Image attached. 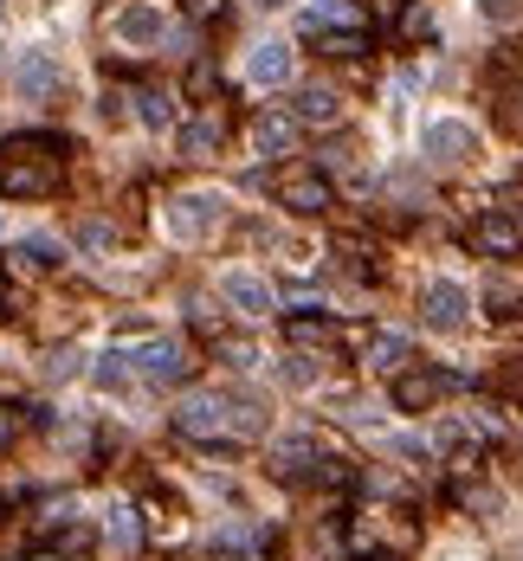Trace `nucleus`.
<instances>
[{
	"instance_id": "1",
	"label": "nucleus",
	"mask_w": 523,
	"mask_h": 561,
	"mask_svg": "<svg viewBox=\"0 0 523 561\" xmlns=\"http://www.w3.org/2000/svg\"><path fill=\"white\" fill-rule=\"evenodd\" d=\"M66 162H72V142L66 136H7L0 142V194L7 201H46L66 188Z\"/></svg>"
},
{
	"instance_id": "2",
	"label": "nucleus",
	"mask_w": 523,
	"mask_h": 561,
	"mask_svg": "<svg viewBox=\"0 0 523 561\" xmlns=\"http://www.w3.org/2000/svg\"><path fill=\"white\" fill-rule=\"evenodd\" d=\"M104 33L123 46V52H150V46H168V13L155 7V0H123V7H110L104 13Z\"/></svg>"
},
{
	"instance_id": "3",
	"label": "nucleus",
	"mask_w": 523,
	"mask_h": 561,
	"mask_svg": "<svg viewBox=\"0 0 523 561\" xmlns=\"http://www.w3.org/2000/svg\"><path fill=\"white\" fill-rule=\"evenodd\" d=\"M221 226H226V194L194 188V194H175V201H168V239H175V246H201V239H214Z\"/></svg>"
},
{
	"instance_id": "4",
	"label": "nucleus",
	"mask_w": 523,
	"mask_h": 561,
	"mask_svg": "<svg viewBox=\"0 0 523 561\" xmlns=\"http://www.w3.org/2000/svg\"><path fill=\"white\" fill-rule=\"evenodd\" d=\"M278 207H292V213H304V219H317V213H330L336 207V188H330V175L323 168H278Z\"/></svg>"
},
{
	"instance_id": "5",
	"label": "nucleus",
	"mask_w": 523,
	"mask_h": 561,
	"mask_svg": "<svg viewBox=\"0 0 523 561\" xmlns=\"http://www.w3.org/2000/svg\"><path fill=\"white\" fill-rule=\"evenodd\" d=\"M175 432L194 439V445H233V432H226V394H188L175 407Z\"/></svg>"
},
{
	"instance_id": "6",
	"label": "nucleus",
	"mask_w": 523,
	"mask_h": 561,
	"mask_svg": "<svg viewBox=\"0 0 523 561\" xmlns=\"http://www.w3.org/2000/svg\"><path fill=\"white\" fill-rule=\"evenodd\" d=\"M130 361H136V374H143L150 387H175V381H188V374H194V355H188V343H175V336L143 343Z\"/></svg>"
},
{
	"instance_id": "7",
	"label": "nucleus",
	"mask_w": 523,
	"mask_h": 561,
	"mask_svg": "<svg viewBox=\"0 0 523 561\" xmlns=\"http://www.w3.org/2000/svg\"><path fill=\"white\" fill-rule=\"evenodd\" d=\"M420 317H427V330H440V336H459V330L472 323V297H465V284L433 278L427 290H420Z\"/></svg>"
},
{
	"instance_id": "8",
	"label": "nucleus",
	"mask_w": 523,
	"mask_h": 561,
	"mask_svg": "<svg viewBox=\"0 0 523 561\" xmlns=\"http://www.w3.org/2000/svg\"><path fill=\"white\" fill-rule=\"evenodd\" d=\"M13 84H20V104H39V110H52V104L66 97V71H59L52 52H20Z\"/></svg>"
},
{
	"instance_id": "9",
	"label": "nucleus",
	"mask_w": 523,
	"mask_h": 561,
	"mask_svg": "<svg viewBox=\"0 0 523 561\" xmlns=\"http://www.w3.org/2000/svg\"><path fill=\"white\" fill-rule=\"evenodd\" d=\"M465 246H472L478 259H518L523 252V226L511 219V213H478L472 232H465Z\"/></svg>"
},
{
	"instance_id": "10",
	"label": "nucleus",
	"mask_w": 523,
	"mask_h": 561,
	"mask_svg": "<svg viewBox=\"0 0 523 561\" xmlns=\"http://www.w3.org/2000/svg\"><path fill=\"white\" fill-rule=\"evenodd\" d=\"M447 387H459V374H440V368H401V374H394V407H401V414H427Z\"/></svg>"
},
{
	"instance_id": "11",
	"label": "nucleus",
	"mask_w": 523,
	"mask_h": 561,
	"mask_svg": "<svg viewBox=\"0 0 523 561\" xmlns=\"http://www.w3.org/2000/svg\"><path fill=\"white\" fill-rule=\"evenodd\" d=\"M420 142H427V155H433V162H472V155H478V130H472V123H459V117H433Z\"/></svg>"
},
{
	"instance_id": "12",
	"label": "nucleus",
	"mask_w": 523,
	"mask_h": 561,
	"mask_svg": "<svg viewBox=\"0 0 523 561\" xmlns=\"http://www.w3.org/2000/svg\"><path fill=\"white\" fill-rule=\"evenodd\" d=\"M221 297L239 310V317H246V323H259V317H272V310H278V303H272V284L252 278V272H226V278H221Z\"/></svg>"
},
{
	"instance_id": "13",
	"label": "nucleus",
	"mask_w": 523,
	"mask_h": 561,
	"mask_svg": "<svg viewBox=\"0 0 523 561\" xmlns=\"http://www.w3.org/2000/svg\"><path fill=\"white\" fill-rule=\"evenodd\" d=\"M292 117H298L304 130H336V123H343V97H336L330 84H298Z\"/></svg>"
},
{
	"instance_id": "14",
	"label": "nucleus",
	"mask_w": 523,
	"mask_h": 561,
	"mask_svg": "<svg viewBox=\"0 0 523 561\" xmlns=\"http://www.w3.org/2000/svg\"><path fill=\"white\" fill-rule=\"evenodd\" d=\"M285 336H292V349H336V343H343V330H336L317 303H298V310L285 317Z\"/></svg>"
},
{
	"instance_id": "15",
	"label": "nucleus",
	"mask_w": 523,
	"mask_h": 561,
	"mask_svg": "<svg viewBox=\"0 0 523 561\" xmlns=\"http://www.w3.org/2000/svg\"><path fill=\"white\" fill-rule=\"evenodd\" d=\"M317 458H323V445H317L310 432H292V439H278V445H272V478L298 485V478L317 472Z\"/></svg>"
},
{
	"instance_id": "16",
	"label": "nucleus",
	"mask_w": 523,
	"mask_h": 561,
	"mask_svg": "<svg viewBox=\"0 0 523 561\" xmlns=\"http://www.w3.org/2000/svg\"><path fill=\"white\" fill-rule=\"evenodd\" d=\"M298 117H292V110H259V117H252V148H259V155H292V148H298Z\"/></svg>"
},
{
	"instance_id": "17",
	"label": "nucleus",
	"mask_w": 523,
	"mask_h": 561,
	"mask_svg": "<svg viewBox=\"0 0 523 561\" xmlns=\"http://www.w3.org/2000/svg\"><path fill=\"white\" fill-rule=\"evenodd\" d=\"M84 556H91V529L72 516V523H59V536H52V542H33L20 561H84Z\"/></svg>"
},
{
	"instance_id": "18",
	"label": "nucleus",
	"mask_w": 523,
	"mask_h": 561,
	"mask_svg": "<svg viewBox=\"0 0 523 561\" xmlns=\"http://www.w3.org/2000/svg\"><path fill=\"white\" fill-rule=\"evenodd\" d=\"M362 361H369L375 374H401V368H414V343H407L401 330H375L369 349H362Z\"/></svg>"
},
{
	"instance_id": "19",
	"label": "nucleus",
	"mask_w": 523,
	"mask_h": 561,
	"mask_svg": "<svg viewBox=\"0 0 523 561\" xmlns=\"http://www.w3.org/2000/svg\"><path fill=\"white\" fill-rule=\"evenodd\" d=\"M246 77H252V84H265V91L292 84V46H278V39L252 46V59H246Z\"/></svg>"
},
{
	"instance_id": "20",
	"label": "nucleus",
	"mask_w": 523,
	"mask_h": 561,
	"mask_svg": "<svg viewBox=\"0 0 523 561\" xmlns=\"http://www.w3.org/2000/svg\"><path fill=\"white\" fill-rule=\"evenodd\" d=\"M104 536H110V549L136 556V549H143V510H136V503H117L110 523H104Z\"/></svg>"
},
{
	"instance_id": "21",
	"label": "nucleus",
	"mask_w": 523,
	"mask_h": 561,
	"mask_svg": "<svg viewBox=\"0 0 523 561\" xmlns=\"http://www.w3.org/2000/svg\"><path fill=\"white\" fill-rule=\"evenodd\" d=\"M343 26H356L349 0H310L304 7V33H343Z\"/></svg>"
},
{
	"instance_id": "22",
	"label": "nucleus",
	"mask_w": 523,
	"mask_h": 561,
	"mask_svg": "<svg viewBox=\"0 0 523 561\" xmlns=\"http://www.w3.org/2000/svg\"><path fill=\"white\" fill-rule=\"evenodd\" d=\"M226 432L233 439H259L265 432V407L252 394H226Z\"/></svg>"
},
{
	"instance_id": "23",
	"label": "nucleus",
	"mask_w": 523,
	"mask_h": 561,
	"mask_svg": "<svg viewBox=\"0 0 523 561\" xmlns=\"http://www.w3.org/2000/svg\"><path fill=\"white\" fill-rule=\"evenodd\" d=\"M317 39V52L323 59H369L375 46H369V33H356V26H343V33H310Z\"/></svg>"
},
{
	"instance_id": "24",
	"label": "nucleus",
	"mask_w": 523,
	"mask_h": 561,
	"mask_svg": "<svg viewBox=\"0 0 523 561\" xmlns=\"http://www.w3.org/2000/svg\"><path fill=\"white\" fill-rule=\"evenodd\" d=\"M91 381H97L104 394H130V387H136V361H130V355H104V361L91 368Z\"/></svg>"
},
{
	"instance_id": "25",
	"label": "nucleus",
	"mask_w": 523,
	"mask_h": 561,
	"mask_svg": "<svg viewBox=\"0 0 523 561\" xmlns=\"http://www.w3.org/2000/svg\"><path fill=\"white\" fill-rule=\"evenodd\" d=\"M72 239H78V246H84V252H97V259L123 246V232H117L110 219H78V226H72Z\"/></svg>"
},
{
	"instance_id": "26",
	"label": "nucleus",
	"mask_w": 523,
	"mask_h": 561,
	"mask_svg": "<svg viewBox=\"0 0 523 561\" xmlns=\"http://www.w3.org/2000/svg\"><path fill=\"white\" fill-rule=\"evenodd\" d=\"M181 148H188L194 162H207V155L221 148V123H214V117H201V123H188V130H181Z\"/></svg>"
},
{
	"instance_id": "27",
	"label": "nucleus",
	"mask_w": 523,
	"mask_h": 561,
	"mask_svg": "<svg viewBox=\"0 0 523 561\" xmlns=\"http://www.w3.org/2000/svg\"><path fill=\"white\" fill-rule=\"evenodd\" d=\"M136 110H143V123H150V130H168V123H175V104H168V91H155V84L136 91Z\"/></svg>"
},
{
	"instance_id": "28",
	"label": "nucleus",
	"mask_w": 523,
	"mask_h": 561,
	"mask_svg": "<svg viewBox=\"0 0 523 561\" xmlns=\"http://www.w3.org/2000/svg\"><path fill=\"white\" fill-rule=\"evenodd\" d=\"M20 252H26L33 265H46V272H52V265H66V246H59V239H46V232H26V239H20Z\"/></svg>"
},
{
	"instance_id": "29",
	"label": "nucleus",
	"mask_w": 523,
	"mask_h": 561,
	"mask_svg": "<svg viewBox=\"0 0 523 561\" xmlns=\"http://www.w3.org/2000/svg\"><path fill=\"white\" fill-rule=\"evenodd\" d=\"M72 374H84V355L78 349H52L46 355V381H72Z\"/></svg>"
},
{
	"instance_id": "30",
	"label": "nucleus",
	"mask_w": 523,
	"mask_h": 561,
	"mask_svg": "<svg viewBox=\"0 0 523 561\" xmlns=\"http://www.w3.org/2000/svg\"><path fill=\"white\" fill-rule=\"evenodd\" d=\"M278 374H285L292 387H310V381H317V361H310V355H304V349H292V355H285V361H278Z\"/></svg>"
},
{
	"instance_id": "31",
	"label": "nucleus",
	"mask_w": 523,
	"mask_h": 561,
	"mask_svg": "<svg viewBox=\"0 0 523 561\" xmlns=\"http://www.w3.org/2000/svg\"><path fill=\"white\" fill-rule=\"evenodd\" d=\"M214 91H221V71H214V65L188 71V97H214Z\"/></svg>"
},
{
	"instance_id": "32",
	"label": "nucleus",
	"mask_w": 523,
	"mask_h": 561,
	"mask_svg": "<svg viewBox=\"0 0 523 561\" xmlns=\"http://www.w3.org/2000/svg\"><path fill=\"white\" fill-rule=\"evenodd\" d=\"M221 361H233V368H252V361H259V349H252V343H239V336H233V343L221 336Z\"/></svg>"
},
{
	"instance_id": "33",
	"label": "nucleus",
	"mask_w": 523,
	"mask_h": 561,
	"mask_svg": "<svg viewBox=\"0 0 523 561\" xmlns=\"http://www.w3.org/2000/svg\"><path fill=\"white\" fill-rule=\"evenodd\" d=\"M0 317H13V284H7V259H0Z\"/></svg>"
},
{
	"instance_id": "34",
	"label": "nucleus",
	"mask_w": 523,
	"mask_h": 561,
	"mask_svg": "<svg viewBox=\"0 0 523 561\" xmlns=\"http://www.w3.org/2000/svg\"><path fill=\"white\" fill-rule=\"evenodd\" d=\"M485 13H491V20H511V13H518V0H485Z\"/></svg>"
},
{
	"instance_id": "35",
	"label": "nucleus",
	"mask_w": 523,
	"mask_h": 561,
	"mask_svg": "<svg viewBox=\"0 0 523 561\" xmlns=\"http://www.w3.org/2000/svg\"><path fill=\"white\" fill-rule=\"evenodd\" d=\"M7 445H13V414L0 407V452H7Z\"/></svg>"
},
{
	"instance_id": "36",
	"label": "nucleus",
	"mask_w": 523,
	"mask_h": 561,
	"mask_svg": "<svg viewBox=\"0 0 523 561\" xmlns=\"http://www.w3.org/2000/svg\"><path fill=\"white\" fill-rule=\"evenodd\" d=\"M401 7H407V0H375V13H401Z\"/></svg>"
},
{
	"instance_id": "37",
	"label": "nucleus",
	"mask_w": 523,
	"mask_h": 561,
	"mask_svg": "<svg viewBox=\"0 0 523 561\" xmlns=\"http://www.w3.org/2000/svg\"><path fill=\"white\" fill-rule=\"evenodd\" d=\"M356 561H401V556H394V549H381V556H356Z\"/></svg>"
},
{
	"instance_id": "38",
	"label": "nucleus",
	"mask_w": 523,
	"mask_h": 561,
	"mask_svg": "<svg viewBox=\"0 0 523 561\" xmlns=\"http://www.w3.org/2000/svg\"><path fill=\"white\" fill-rule=\"evenodd\" d=\"M252 7H285V0H252Z\"/></svg>"
},
{
	"instance_id": "39",
	"label": "nucleus",
	"mask_w": 523,
	"mask_h": 561,
	"mask_svg": "<svg viewBox=\"0 0 523 561\" xmlns=\"http://www.w3.org/2000/svg\"><path fill=\"white\" fill-rule=\"evenodd\" d=\"M0 13H7V0H0Z\"/></svg>"
},
{
	"instance_id": "40",
	"label": "nucleus",
	"mask_w": 523,
	"mask_h": 561,
	"mask_svg": "<svg viewBox=\"0 0 523 561\" xmlns=\"http://www.w3.org/2000/svg\"><path fill=\"white\" fill-rule=\"evenodd\" d=\"M518 226H523V213H518Z\"/></svg>"
}]
</instances>
